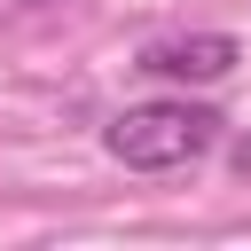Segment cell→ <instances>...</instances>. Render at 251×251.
Instances as JSON below:
<instances>
[{
	"mask_svg": "<svg viewBox=\"0 0 251 251\" xmlns=\"http://www.w3.org/2000/svg\"><path fill=\"white\" fill-rule=\"evenodd\" d=\"M102 141L133 173H173V165H196L220 141V110H204V102H133V110L110 118Z\"/></svg>",
	"mask_w": 251,
	"mask_h": 251,
	"instance_id": "cell-1",
	"label": "cell"
},
{
	"mask_svg": "<svg viewBox=\"0 0 251 251\" xmlns=\"http://www.w3.org/2000/svg\"><path fill=\"white\" fill-rule=\"evenodd\" d=\"M235 39L227 31H180V39H157V47H141V71H157V78H227L235 71Z\"/></svg>",
	"mask_w": 251,
	"mask_h": 251,
	"instance_id": "cell-2",
	"label": "cell"
},
{
	"mask_svg": "<svg viewBox=\"0 0 251 251\" xmlns=\"http://www.w3.org/2000/svg\"><path fill=\"white\" fill-rule=\"evenodd\" d=\"M235 165H243V173H251V141H235Z\"/></svg>",
	"mask_w": 251,
	"mask_h": 251,
	"instance_id": "cell-3",
	"label": "cell"
}]
</instances>
